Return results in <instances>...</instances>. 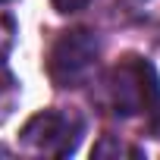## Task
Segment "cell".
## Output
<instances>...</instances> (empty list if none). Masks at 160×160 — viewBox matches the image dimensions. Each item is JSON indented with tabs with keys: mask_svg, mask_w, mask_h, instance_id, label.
Returning <instances> with one entry per match:
<instances>
[{
	"mask_svg": "<svg viewBox=\"0 0 160 160\" xmlns=\"http://www.w3.org/2000/svg\"><path fill=\"white\" fill-rule=\"evenodd\" d=\"M16 35H19V25H16V16L10 10L0 7V63H3L16 44Z\"/></svg>",
	"mask_w": 160,
	"mask_h": 160,
	"instance_id": "6",
	"label": "cell"
},
{
	"mask_svg": "<svg viewBox=\"0 0 160 160\" xmlns=\"http://www.w3.org/2000/svg\"><path fill=\"white\" fill-rule=\"evenodd\" d=\"M0 3H7V0H0Z\"/></svg>",
	"mask_w": 160,
	"mask_h": 160,
	"instance_id": "9",
	"label": "cell"
},
{
	"mask_svg": "<svg viewBox=\"0 0 160 160\" xmlns=\"http://www.w3.org/2000/svg\"><path fill=\"white\" fill-rule=\"evenodd\" d=\"M151 116H154V119H151V132L160 138V107H157V110H151Z\"/></svg>",
	"mask_w": 160,
	"mask_h": 160,
	"instance_id": "8",
	"label": "cell"
},
{
	"mask_svg": "<svg viewBox=\"0 0 160 160\" xmlns=\"http://www.w3.org/2000/svg\"><path fill=\"white\" fill-rule=\"evenodd\" d=\"M82 129V119L69 110H41L22 126L19 141L28 154L38 157H69L78 148Z\"/></svg>",
	"mask_w": 160,
	"mask_h": 160,
	"instance_id": "3",
	"label": "cell"
},
{
	"mask_svg": "<svg viewBox=\"0 0 160 160\" xmlns=\"http://www.w3.org/2000/svg\"><path fill=\"white\" fill-rule=\"evenodd\" d=\"M91 154H94V157H141L138 148H132V144H126V141H116L113 135H104V138L91 148Z\"/></svg>",
	"mask_w": 160,
	"mask_h": 160,
	"instance_id": "5",
	"label": "cell"
},
{
	"mask_svg": "<svg viewBox=\"0 0 160 160\" xmlns=\"http://www.w3.org/2000/svg\"><path fill=\"white\" fill-rule=\"evenodd\" d=\"M116 10L132 19V22H148V25H160V0H119Z\"/></svg>",
	"mask_w": 160,
	"mask_h": 160,
	"instance_id": "4",
	"label": "cell"
},
{
	"mask_svg": "<svg viewBox=\"0 0 160 160\" xmlns=\"http://www.w3.org/2000/svg\"><path fill=\"white\" fill-rule=\"evenodd\" d=\"M50 3L57 13H78V10L88 7V0H50Z\"/></svg>",
	"mask_w": 160,
	"mask_h": 160,
	"instance_id": "7",
	"label": "cell"
},
{
	"mask_svg": "<svg viewBox=\"0 0 160 160\" xmlns=\"http://www.w3.org/2000/svg\"><path fill=\"white\" fill-rule=\"evenodd\" d=\"M104 101L113 113L119 116H135V113H151L160 101V78L157 69L141 60V57H126L119 60L107 75H104Z\"/></svg>",
	"mask_w": 160,
	"mask_h": 160,
	"instance_id": "1",
	"label": "cell"
},
{
	"mask_svg": "<svg viewBox=\"0 0 160 160\" xmlns=\"http://www.w3.org/2000/svg\"><path fill=\"white\" fill-rule=\"evenodd\" d=\"M101 57V41L88 28L63 32L47 53V75L57 88H78L88 82Z\"/></svg>",
	"mask_w": 160,
	"mask_h": 160,
	"instance_id": "2",
	"label": "cell"
}]
</instances>
